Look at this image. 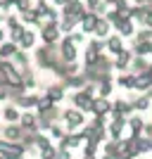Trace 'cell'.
Listing matches in <instances>:
<instances>
[]
</instances>
